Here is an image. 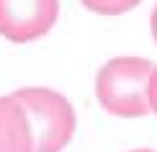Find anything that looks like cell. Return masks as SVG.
Masks as SVG:
<instances>
[{
  "mask_svg": "<svg viewBox=\"0 0 157 152\" xmlns=\"http://www.w3.org/2000/svg\"><path fill=\"white\" fill-rule=\"evenodd\" d=\"M80 3L98 16H121V13L136 8L142 0H80Z\"/></svg>",
  "mask_w": 157,
  "mask_h": 152,
  "instance_id": "5b68a950",
  "label": "cell"
},
{
  "mask_svg": "<svg viewBox=\"0 0 157 152\" xmlns=\"http://www.w3.org/2000/svg\"><path fill=\"white\" fill-rule=\"evenodd\" d=\"M21 103L34 137V152H62L75 134V108L57 90L21 88L13 93Z\"/></svg>",
  "mask_w": 157,
  "mask_h": 152,
  "instance_id": "7a4b0ae2",
  "label": "cell"
},
{
  "mask_svg": "<svg viewBox=\"0 0 157 152\" xmlns=\"http://www.w3.org/2000/svg\"><path fill=\"white\" fill-rule=\"evenodd\" d=\"M149 29H152V36H155V41H157V5H155V10H152V21H149Z\"/></svg>",
  "mask_w": 157,
  "mask_h": 152,
  "instance_id": "52a82bcc",
  "label": "cell"
},
{
  "mask_svg": "<svg viewBox=\"0 0 157 152\" xmlns=\"http://www.w3.org/2000/svg\"><path fill=\"white\" fill-rule=\"evenodd\" d=\"M132 152H155V150H132Z\"/></svg>",
  "mask_w": 157,
  "mask_h": 152,
  "instance_id": "ba28073f",
  "label": "cell"
},
{
  "mask_svg": "<svg viewBox=\"0 0 157 152\" xmlns=\"http://www.w3.org/2000/svg\"><path fill=\"white\" fill-rule=\"evenodd\" d=\"M0 152H34L29 119L13 95L0 98Z\"/></svg>",
  "mask_w": 157,
  "mask_h": 152,
  "instance_id": "277c9868",
  "label": "cell"
},
{
  "mask_svg": "<svg viewBox=\"0 0 157 152\" xmlns=\"http://www.w3.org/2000/svg\"><path fill=\"white\" fill-rule=\"evenodd\" d=\"M152 70V62L142 57H116L106 62L95 77L98 103L108 114L124 119L149 114L147 85Z\"/></svg>",
  "mask_w": 157,
  "mask_h": 152,
  "instance_id": "6da1fadb",
  "label": "cell"
},
{
  "mask_svg": "<svg viewBox=\"0 0 157 152\" xmlns=\"http://www.w3.org/2000/svg\"><path fill=\"white\" fill-rule=\"evenodd\" d=\"M147 103H149V111L157 114V67L152 70L149 75V85H147Z\"/></svg>",
  "mask_w": 157,
  "mask_h": 152,
  "instance_id": "8992f818",
  "label": "cell"
},
{
  "mask_svg": "<svg viewBox=\"0 0 157 152\" xmlns=\"http://www.w3.org/2000/svg\"><path fill=\"white\" fill-rule=\"evenodd\" d=\"M59 18V0H0V36L26 44L49 34Z\"/></svg>",
  "mask_w": 157,
  "mask_h": 152,
  "instance_id": "3957f363",
  "label": "cell"
}]
</instances>
